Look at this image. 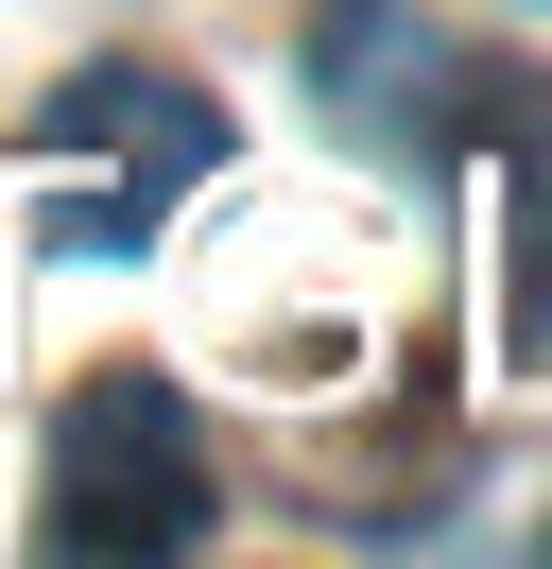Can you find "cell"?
I'll list each match as a JSON object with an SVG mask.
<instances>
[{
    "label": "cell",
    "instance_id": "obj_1",
    "mask_svg": "<svg viewBox=\"0 0 552 569\" xmlns=\"http://www.w3.org/2000/svg\"><path fill=\"white\" fill-rule=\"evenodd\" d=\"M225 518V466H207V415L156 380V362H103L87 397L52 415V552L156 569Z\"/></svg>",
    "mask_w": 552,
    "mask_h": 569
},
{
    "label": "cell",
    "instance_id": "obj_2",
    "mask_svg": "<svg viewBox=\"0 0 552 569\" xmlns=\"http://www.w3.org/2000/svg\"><path fill=\"white\" fill-rule=\"evenodd\" d=\"M34 156H52V242L138 259L207 173H225V121H207V87H172V70H138V52H121V70H69V87H52Z\"/></svg>",
    "mask_w": 552,
    "mask_h": 569
},
{
    "label": "cell",
    "instance_id": "obj_3",
    "mask_svg": "<svg viewBox=\"0 0 552 569\" xmlns=\"http://www.w3.org/2000/svg\"><path fill=\"white\" fill-rule=\"evenodd\" d=\"M310 87H328V121H345L363 156H397V173H448L501 70H483L466 36H432L414 0H310Z\"/></svg>",
    "mask_w": 552,
    "mask_h": 569
},
{
    "label": "cell",
    "instance_id": "obj_4",
    "mask_svg": "<svg viewBox=\"0 0 552 569\" xmlns=\"http://www.w3.org/2000/svg\"><path fill=\"white\" fill-rule=\"evenodd\" d=\"M483 156V259H501V346L552 362V70H501L466 121Z\"/></svg>",
    "mask_w": 552,
    "mask_h": 569
}]
</instances>
